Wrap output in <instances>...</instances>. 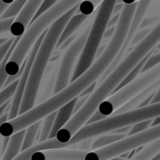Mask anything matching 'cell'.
<instances>
[{
  "label": "cell",
  "mask_w": 160,
  "mask_h": 160,
  "mask_svg": "<svg viewBox=\"0 0 160 160\" xmlns=\"http://www.w3.org/2000/svg\"><path fill=\"white\" fill-rule=\"evenodd\" d=\"M154 26H149V27H144V28H140L138 30V32L136 33L132 42H131V47H135L137 44H139L142 39L143 38L150 32V30L153 28Z\"/></svg>",
  "instance_id": "obj_28"
},
{
  "label": "cell",
  "mask_w": 160,
  "mask_h": 160,
  "mask_svg": "<svg viewBox=\"0 0 160 160\" xmlns=\"http://www.w3.org/2000/svg\"><path fill=\"white\" fill-rule=\"evenodd\" d=\"M55 115H56V112L49 114L48 116H46L45 118H43L41 120V126H40L39 133H38V136L37 139L38 142H45L48 140L51 129L52 128V124H53Z\"/></svg>",
  "instance_id": "obj_21"
},
{
  "label": "cell",
  "mask_w": 160,
  "mask_h": 160,
  "mask_svg": "<svg viewBox=\"0 0 160 160\" xmlns=\"http://www.w3.org/2000/svg\"><path fill=\"white\" fill-rule=\"evenodd\" d=\"M160 21V16L157 17H150V18H144L142 22L141 27L140 28H144V27H149V26H154L155 23H158Z\"/></svg>",
  "instance_id": "obj_33"
},
{
  "label": "cell",
  "mask_w": 160,
  "mask_h": 160,
  "mask_svg": "<svg viewBox=\"0 0 160 160\" xmlns=\"http://www.w3.org/2000/svg\"><path fill=\"white\" fill-rule=\"evenodd\" d=\"M10 101L11 100H9V101H8L7 103H5L2 107H0V116L6 112V111H8V108H9V105H10Z\"/></svg>",
  "instance_id": "obj_39"
},
{
  "label": "cell",
  "mask_w": 160,
  "mask_h": 160,
  "mask_svg": "<svg viewBox=\"0 0 160 160\" xmlns=\"http://www.w3.org/2000/svg\"><path fill=\"white\" fill-rule=\"evenodd\" d=\"M151 123H152V120H146V121L139 122V123L132 125L130 127V129L127 133V136H132V135H135L137 133H140V132L149 128L151 127Z\"/></svg>",
  "instance_id": "obj_27"
},
{
  "label": "cell",
  "mask_w": 160,
  "mask_h": 160,
  "mask_svg": "<svg viewBox=\"0 0 160 160\" xmlns=\"http://www.w3.org/2000/svg\"><path fill=\"white\" fill-rule=\"evenodd\" d=\"M158 139H160V124L135 135L127 136L105 147L87 152L84 160H110L136 150Z\"/></svg>",
  "instance_id": "obj_8"
},
{
  "label": "cell",
  "mask_w": 160,
  "mask_h": 160,
  "mask_svg": "<svg viewBox=\"0 0 160 160\" xmlns=\"http://www.w3.org/2000/svg\"><path fill=\"white\" fill-rule=\"evenodd\" d=\"M87 19H88V16H86V15H83V14H81V13L74 14L69 19L68 23L66 24V26H65L59 39H58L55 50L60 48L67 39H68L71 36H73V34L85 22V21Z\"/></svg>",
  "instance_id": "obj_16"
},
{
  "label": "cell",
  "mask_w": 160,
  "mask_h": 160,
  "mask_svg": "<svg viewBox=\"0 0 160 160\" xmlns=\"http://www.w3.org/2000/svg\"><path fill=\"white\" fill-rule=\"evenodd\" d=\"M14 38H15L14 37H11L10 38H8V40L5 43H3L2 45H0V63L5 58V56H6L8 49L10 48V46H11V44H12V42L14 40Z\"/></svg>",
  "instance_id": "obj_32"
},
{
  "label": "cell",
  "mask_w": 160,
  "mask_h": 160,
  "mask_svg": "<svg viewBox=\"0 0 160 160\" xmlns=\"http://www.w3.org/2000/svg\"><path fill=\"white\" fill-rule=\"evenodd\" d=\"M88 98H89V97H78V98H77V101H76V104H75V107H74L73 114H74L77 111H79V110L82 108V106L85 103V101L87 100Z\"/></svg>",
  "instance_id": "obj_34"
},
{
  "label": "cell",
  "mask_w": 160,
  "mask_h": 160,
  "mask_svg": "<svg viewBox=\"0 0 160 160\" xmlns=\"http://www.w3.org/2000/svg\"><path fill=\"white\" fill-rule=\"evenodd\" d=\"M159 63H160V52H157V53H153V54L149 57V59L147 60V62H146V64L144 65V67H143V68H142V72H144V71H146V70L150 69L151 68L155 67L156 65H158V64H159Z\"/></svg>",
  "instance_id": "obj_29"
},
{
  "label": "cell",
  "mask_w": 160,
  "mask_h": 160,
  "mask_svg": "<svg viewBox=\"0 0 160 160\" xmlns=\"http://www.w3.org/2000/svg\"><path fill=\"white\" fill-rule=\"evenodd\" d=\"M25 134V129H22L11 136H9V141L5 152L2 154L0 160H12L21 151Z\"/></svg>",
  "instance_id": "obj_17"
},
{
  "label": "cell",
  "mask_w": 160,
  "mask_h": 160,
  "mask_svg": "<svg viewBox=\"0 0 160 160\" xmlns=\"http://www.w3.org/2000/svg\"><path fill=\"white\" fill-rule=\"evenodd\" d=\"M20 38H21V37H16V38H14V40H13V42H12L10 48L8 49V52H7L5 58H4V59L2 60V62L0 63V90H2V88H3V86H4V83L6 82V81H7V79H8V75L7 74L6 69H5L6 63H7V61L8 60V58H9V56H10L12 51H13L14 48L16 47L18 41L20 40Z\"/></svg>",
  "instance_id": "obj_22"
},
{
  "label": "cell",
  "mask_w": 160,
  "mask_h": 160,
  "mask_svg": "<svg viewBox=\"0 0 160 160\" xmlns=\"http://www.w3.org/2000/svg\"><path fill=\"white\" fill-rule=\"evenodd\" d=\"M76 101H77V98L72 99L71 101H69L68 103H67L63 107H61L56 112V115H55V118H54V121L52 124V128L51 129L48 140L55 138L57 132L69 121V119L73 115Z\"/></svg>",
  "instance_id": "obj_15"
},
{
  "label": "cell",
  "mask_w": 160,
  "mask_h": 160,
  "mask_svg": "<svg viewBox=\"0 0 160 160\" xmlns=\"http://www.w3.org/2000/svg\"><path fill=\"white\" fill-rule=\"evenodd\" d=\"M127 137V133H106L102 134L98 137L95 138V141L92 145V151L97 150L102 147H105L107 145H110L113 142H116L122 139Z\"/></svg>",
  "instance_id": "obj_19"
},
{
  "label": "cell",
  "mask_w": 160,
  "mask_h": 160,
  "mask_svg": "<svg viewBox=\"0 0 160 160\" xmlns=\"http://www.w3.org/2000/svg\"><path fill=\"white\" fill-rule=\"evenodd\" d=\"M138 1H140V0H117V3H116V4H118V3L122 2L124 5H128V4L136 3V2H138Z\"/></svg>",
  "instance_id": "obj_42"
},
{
  "label": "cell",
  "mask_w": 160,
  "mask_h": 160,
  "mask_svg": "<svg viewBox=\"0 0 160 160\" xmlns=\"http://www.w3.org/2000/svg\"><path fill=\"white\" fill-rule=\"evenodd\" d=\"M152 0H140L138 1V4H137V8H136V10L134 12V15H133V18H132V21H131V23H130V26H129V29L128 31V34L126 36V38L124 40V43L118 52V54L115 56L114 60L112 61V63L110 65V67L107 68V70L99 77V79L97 81V86L102 82L107 77L108 75L118 66V64L125 58V56L127 55L128 53V51L129 50V48L131 47V42L136 35V33L138 32V30L140 29L141 27V24H142V20L144 19V16L146 14V11L148 10L149 7H150V4H151Z\"/></svg>",
  "instance_id": "obj_10"
},
{
  "label": "cell",
  "mask_w": 160,
  "mask_h": 160,
  "mask_svg": "<svg viewBox=\"0 0 160 160\" xmlns=\"http://www.w3.org/2000/svg\"><path fill=\"white\" fill-rule=\"evenodd\" d=\"M14 19H15V17L0 19V35L5 34L7 32H9L10 26H11Z\"/></svg>",
  "instance_id": "obj_31"
},
{
  "label": "cell",
  "mask_w": 160,
  "mask_h": 160,
  "mask_svg": "<svg viewBox=\"0 0 160 160\" xmlns=\"http://www.w3.org/2000/svg\"><path fill=\"white\" fill-rule=\"evenodd\" d=\"M17 84H18V81H15L14 82L8 85L7 87L3 88L2 91H0V107H2L8 101L11 100V98L15 93Z\"/></svg>",
  "instance_id": "obj_25"
},
{
  "label": "cell",
  "mask_w": 160,
  "mask_h": 160,
  "mask_svg": "<svg viewBox=\"0 0 160 160\" xmlns=\"http://www.w3.org/2000/svg\"><path fill=\"white\" fill-rule=\"evenodd\" d=\"M116 26V25H115ZM115 26H113V27H112V28H109V29H107L106 31H105V33H104V36H103V38L105 39V40H111V38H112V36H113V33H114V30H115Z\"/></svg>",
  "instance_id": "obj_36"
},
{
  "label": "cell",
  "mask_w": 160,
  "mask_h": 160,
  "mask_svg": "<svg viewBox=\"0 0 160 160\" xmlns=\"http://www.w3.org/2000/svg\"><path fill=\"white\" fill-rule=\"evenodd\" d=\"M160 153V139L153 141L140 149L132 158L135 160H153V158Z\"/></svg>",
  "instance_id": "obj_18"
},
{
  "label": "cell",
  "mask_w": 160,
  "mask_h": 160,
  "mask_svg": "<svg viewBox=\"0 0 160 160\" xmlns=\"http://www.w3.org/2000/svg\"><path fill=\"white\" fill-rule=\"evenodd\" d=\"M8 141H9V137H4L3 139V143H2V154L5 152L7 146H8Z\"/></svg>",
  "instance_id": "obj_40"
},
{
  "label": "cell",
  "mask_w": 160,
  "mask_h": 160,
  "mask_svg": "<svg viewBox=\"0 0 160 160\" xmlns=\"http://www.w3.org/2000/svg\"><path fill=\"white\" fill-rule=\"evenodd\" d=\"M41 126V121H38L31 126H29L27 128H25V134L22 145V151H24L34 144H36L37 137L38 136L39 133V128ZM21 151V152H22Z\"/></svg>",
  "instance_id": "obj_20"
},
{
  "label": "cell",
  "mask_w": 160,
  "mask_h": 160,
  "mask_svg": "<svg viewBox=\"0 0 160 160\" xmlns=\"http://www.w3.org/2000/svg\"><path fill=\"white\" fill-rule=\"evenodd\" d=\"M96 87H97V82H95L94 83H92L90 86H88L84 91H82L81 94H80V96L79 97H89L94 91H95V89H96Z\"/></svg>",
  "instance_id": "obj_35"
},
{
  "label": "cell",
  "mask_w": 160,
  "mask_h": 160,
  "mask_svg": "<svg viewBox=\"0 0 160 160\" xmlns=\"http://www.w3.org/2000/svg\"><path fill=\"white\" fill-rule=\"evenodd\" d=\"M153 160H160V153L159 154H158V155L153 158Z\"/></svg>",
  "instance_id": "obj_45"
},
{
  "label": "cell",
  "mask_w": 160,
  "mask_h": 160,
  "mask_svg": "<svg viewBox=\"0 0 160 160\" xmlns=\"http://www.w3.org/2000/svg\"><path fill=\"white\" fill-rule=\"evenodd\" d=\"M82 1L83 0H58L48 10L33 21L20 38V40L6 63L5 69L7 74L8 76L16 75L20 71L23 61L38 37L68 11L79 6Z\"/></svg>",
  "instance_id": "obj_3"
},
{
  "label": "cell",
  "mask_w": 160,
  "mask_h": 160,
  "mask_svg": "<svg viewBox=\"0 0 160 160\" xmlns=\"http://www.w3.org/2000/svg\"><path fill=\"white\" fill-rule=\"evenodd\" d=\"M103 0H83L78 6V12L86 16L91 15Z\"/></svg>",
  "instance_id": "obj_23"
},
{
  "label": "cell",
  "mask_w": 160,
  "mask_h": 160,
  "mask_svg": "<svg viewBox=\"0 0 160 160\" xmlns=\"http://www.w3.org/2000/svg\"><path fill=\"white\" fill-rule=\"evenodd\" d=\"M27 0H14L12 3L8 5L7 9L4 11L0 19H6V18H11V17H16L23 5L25 4Z\"/></svg>",
  "instance_id": "obj_24"
},
{
  "label": "cell",
  "mask_w": 160,
  "mask_h": 160,
  "mask_svg": "<svg viewBox=\"0 0 160 160\" xmlns=\"http://www.w3.org/2000/svg\"><path fill=\"white\" fill-rule=\"evenodd\" d=\"M8 7V4H5V3H3L1 0H0V18H1V16H2V14L4 13V11L7 9V8Z\"/></svg>",
  "instance_id": "obj_41"
},
{
  "label": "cell",
  "mask_w": 160,
  "mask_h": 160,
  "mask_svg": "<svg viewBox=\"0 0 160 160\" xmlns=\"http://www.w3.org/2000/svg\"><path fill=\"white\" fill-rule=\"evenodd\" d=\"M157 49H158V50H159V51H160V42L158 43V45L157 46Z\"/></svg>",
  "instance_id": "obj_46"
},
{
  "label": "cell",
  "mask_w": 160,
  "mask_h": 160,
  "mask_svg": "<svg viewBox=\"0 0 160 160\" xmlns=\"http://www.w3.org/2000/svg\"><path fill=\"white\" fill-rule=\"evenodd\" d=\"M3 3H5V4H8V5H9L10 3H12L14 0H1Z\"/></svg>",
  "instance_id": "obj_44"
},
{
  "label": "cell",
  "mask_w": 160,
  "mask_h": 160,
  "mask_svg": "<svg viewBox=\"0 0 160 160\" xmlns=\"http://www.w3.org/2000/svg\"><path fill=\"white\" fill-rule=\"evenodd\" d=\"M57 1H58V0H43V2L41 3L40 7H39V8H38V10L37 11L36 15L34 16L33 21H35L38 17H39L43 12H45L46 10H48V9H49L52 6H53ZM33 21H32V22H33Z\"/></svg>",
  "instance_id": "obj_30"
},
{
  "label": "cell",
  "mask_w": 160,
  "mask_h": 160,
  "mask_svg": "<svg viewBox=\"0 0 160 160\" xmlns=\"http://www.w3.org/2000/svg\"><path fill=\"white\" fill-rule=\"evenodd\" d=\"M137 4L138 2L123 6L112 38L107 44L103 52L97 58V60L94 61L85 72H83L75 81L69 82V84L60 92L53 94L43 102L35 105L26 112L4 123L0 127V135L3 138L9 137L27 128L29 126L41 121L49 114L57 112L61 107L78 98L82 91L97 82L118 54L129 29Z\"/></svg>",
  "instance_id": "obj_1"
},
{
  "label": "cell",
  "mask_w": 160,
  "mask_h": 160,
  "mask_svg": "<svg viewBox=\"0 0 160 160\" xmlns=\"http://www.w3.org/2000/svg\"><path fill=\"white\" fill-rule=\"evenodd\" d=\"M43 0H27L18 15L15 17L9 33L11 37H22L33 21L34 16L38 10Z\"/></svg>",
  "instance_id": "obj_12"
},
{
  "label": "cell",
  "mask_w": 160,
  "mask_h": 160,
  "mask_svg": "<svg viewBox=\"0 0 160 160\" xmlns=\"http://www.w3.org/2000/svg\"><path fill=\"white\" fill-rule=\"evenodd\" d=\"M160 124V116L158 117H156L154 119H152V123H151V127H155V126H158ZM150 127V128H151Z\"/></svg>",
  "instance_id": "obj_43"
},
{
  "label": "cell",
  "mask_w": 160,
  "mask_h": 160,
  "mask_svg": "<svg viewBox=\"0 0 160 160\" xmlns=\"http://www.w3.org/2000/svg\"><path fill=\"white\" fill-rule=\"evenodd\" d=\"M160 80V63L150 69L142 72L135 80L114 92L98 107V111L92 115L86 124L95 123L111 116L118 108L129 99L144 91L146 88Z\"/></svg>",
  "instance_id": "obj_7"
},
{
  "label": "cell",
  "mask_w": 160,
  "mask_h": 160,
  "mask_svg": "<svg viewBox=\"0 0 160 160\" xmlns=\"http://www.w3.org/2000/svg\"><path fill=\"white\" fill-rule=\"evenodd\" d=\"M158 116H160V101L135 109L128 112L111 115L100 121L83 126L69 140V142L66 143L67 148L79 142L96 138L102 134L110 133L116 129L129 127L139 122L152 120Z\"/></svg>",
  "instance_id": "obj_4"
},
{
  "label": "cell",
  "mask_w": 160,
  "mask_h": 160,
  "mask_svg": "<svg viewBox=\"0 0 160 160\" xmlns=\"http://www.w3.org/2000/svg\"><path fill=\"white\" fill-rule=\"evenodd\" d=\"M78 10V6L71 8L60 19L54 22L46 31L43 40L38 50V52L33 60L28 80L25 85L22 102L20 105L18 115L22 114L32 109L36 105L39 86L44 76L48 64L51 61L53 52L55 51L58 39L69 21V19Z\"/></svg>",
  "instance_id": "obj_2"
},
{
  "label": "cell",
  "mask_w": 160,
  "mask_h": 160,
  "mask_svg": "<svg viewBox=\"0 0 160 160\" xmlns=\"http://www.w3.org/2000/svg\"><path fill=\"white\" fill-rule=\"evenodd\" d=\"M160 101V87L158 88V90L156 92V94L154 95L152 100L150 101V104H153V103H157V102H159Z\"/></svg>",
  "instance_id": "obj_37"
},
{
  "label": "cell",
  "mask_w": 160,
  "mask_h": 160,
  "mask_svg": "<svg viewBox=\"0 0 160 160\" xmlns=\"http://www.w3.org/2000/svg\"><path fill=\"white\" fill-rule=\"evenodd\" d=\"M160 87V80L158 81L157 82H155L154 84H152L151 86H149L148 88H146L144 91L141 92L140 94H138L137 96H135L134 98H132L131 99H129L128 102H126L125 104H123L120 108H118L112 115H116V114H120V113H124V112H128L130 111H133L135 109H138L141 104L146 99L148 98L150 96H153L156 94V92L158 90Z\"/></svg>",
  "instance_id": "obj_14"
},
{
  "label": "cell",
  "mask_w": 160,
  "mask_h": 160,
  "mask_svg": "<svg viewBox=\"0 0 160 160\" xmlns=\"http://www.w3.org/2000/svg\"><path fill=\"white\" fill-rule=\"evenodd\" d=\"M94 18L95 17H93L88 22L86 26L80 32V34L77 35L73 38L71 43L66 48V51L64 52V54L61 60H59L56 79H55V83H54V88H53V94L60 92L62 89H64L66 86L69 84L72 73L77 65V62L82 51V48L84 46V42L86 40V38H87V35H88V32H89V29H90V26L92 24Z\"/></svg>",
  "instance_id": "obj_9"
},
{
  "label": "cell",
  "mask_w": 160,
  "mask_h": 160,
  "mask_svg": "<svg viewBox=\"0 0 160 160\" xmlns=\"http://www.w3.org/2000/svg\"><path fill=\"white\" fill-rule=\"evenodd\" d=\"M159 42L160 21L150 30L143 39L125 56V58L108 75V77L97 86V89L106 98H109L124 78L148 54L152 53L153 50L157 48Z\"/></svg>",
  "instance_id": "obj_5"
},
{
  "label": "cell",
  "mask_w": 160,
  "mask_h": 160,
  "mask_svg": "<svg viewBox=\"0 0 160 160\" xmlns=\"http://www.w3.org/2000/svg\"><path fill=\"white\" fill-rule=\"evenodd\" d=\"M87 151L73 148L49 149L35 152L30 160H84Z\"/></svg>",
  "instance_id": "obj_13"
},
{
  "label": "cell",
  "mask_w": 160,
  "mask_h": 160,
  "mask_svg": "<svg viewBox=\"0 0 160 160\" xmlns=\"http://www.w3.org/2000/svg\"><path fill=\"white\" fill-rule=\"evenodd\" d=\"M8 111H6V112L0 116V127H1L4 123H6V122L8 120Z\"/></svg>",
  "instance_id": "obj_38"
},
{
  "label": "cell",
  "mask_w": 160,
  "mask_h": 160,
  "mask_svg": "<svg viewBox=\"0 0 160 160\" xmlns=\"http://www.w3.org/2000/svg\"><path fill=\"white\" fill-rule=\"evenodd\" d=\"M116 3L117 0H103L98 7L95 18L84 42V46L72 73L70 82L79 78L94 63Z\"/></svg>",
  "instance_id": "obj_6"
},
{
  "label": "cell",
  "mask_w": 160,
  "mask_h": 160,
  "mask_svg": "<svg viewBox=\"0 0 160 160\" xmlns=\"http://www.w3.org/2000/svg\"><path fill=\"white\" fill-rule=\"evenodd\" d=\"M38 151H42L39 142L34 144L33 146H31L30 148H28V149H26V150H24V151L20 152V153H19V154H18V155H17L12 160H30L31 156H32L35 152H38Z\"/></svg>",
  "instance_id": "obj_26"
},
{
  "label": "cell",
  "mask_w": 160,
  "mask_h": 160,
  "mask_svg": "<svg viewBox=\"0 0 160 160\" xmlns=\"http://www.w3.org/2000/svg\"><path fill=\"white\" fill-rule=\"evenodd\" d=\"M45 33H42L38 38L37 39V41L35 42V44L33 45V47L31 48L30 52H28L25 60L23 61L24 62V67H23V69H22V72L18 80V84H17V87H16V90H15V93L11 98V101H10V105H9V109H8V120H12L14 119L15 117L18 116V112H19V109H20V105H21V102H22V96H23V92H24V89H25V85H26V82H27V80H28V76H29V73H30V69H31V67H32V63H33V60L38 52V50L43 40V38L45 36Z\"/></svg>",
  "instance_id": "obj_11"
}]
</instances>
